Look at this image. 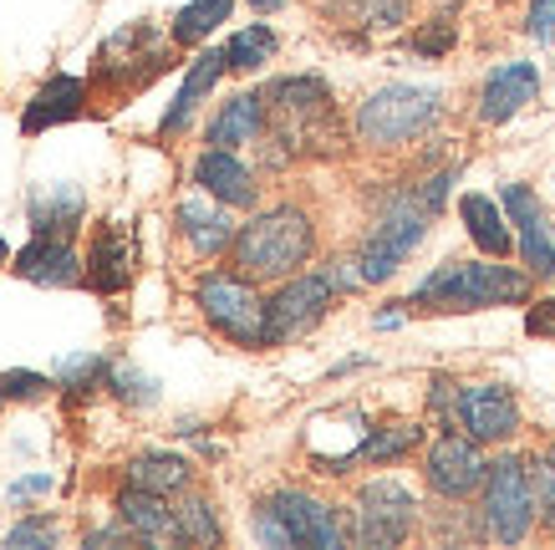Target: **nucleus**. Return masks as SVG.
I'll list each match as a JSON object with an SVG mask.
<instances>
[{
	"label": "nucleus",
	"mask_w": 555,
	"mask_h": 550,
	"mask_svg": "<svg viewBox=\"0 0 555 550\" xmlns=\"http://www.w3.org/2000/svg\"><path fill=\"white\" fill-rule=\"evenodd\" d=\"M530 276L494 260H449L403 300L418 311H489V306H525Z\"/></svg>",
	"instance_id": "nucleus-1"
},
{
	"label": "nucleus",
	"mask_w": 555,
	"mask_h": 550,
	"mask_svg": "<svg viewBox=\"0 0 555 550\" xmlns=\"http://www.w3.org/2000/svg\"><path fill=\"white\" fill-rule=\"evenodd\" d=\"M317 251V225L296 204H275L235 234V266L250 281H286L311 260Z\"/></svg>",
	"instance_id": "nucleus-2"
},
{
	"label": "nucleus",
	"mask_w": 555,
	"mask_h": 550,
	"mask_svg": "<svg viewBox=\"0 0 555 550\" xmlns=\"http://www.w3.org/2000/svg\"><path fill=\"white\" fill-rule=\"evenodd\" d=\"M266 123L291 153H326L337 143V102L321 77H281L266 87Z\"/></svg>",
	"instance_id": "nucleus-3"
},
{
	"label": "nucleus",
	"mask_w": 555,
	"mask_h": 550,
	"mask_svg": "<svg viewBox=\"0 0 555 550\" xmlns=\"http://www.w3.org/2000/svg\"><path fill=\"white\" fill-rule=\"evenodd\" d=\"M434 117H438V92L387 82L357 107V138L367 149H403V143H413L418 133L434 128Z\"/></svg>",
	"instance_id": "nucleus-4"
},
{
	"label": "nucleus",
	"mask_w": 555,
	"mask_h": 550,
	"mask_svg": "<svg viewBox=\"0 0 555 550\" xmlns=\"http://www.w3.org/2000/svg\"><path fill=\"white\" fill-rule=\"evenodd\" d=\"M255 530L270 546H321L337 550L347 540V525L337 520L332 504H321L306 489H275L260 510H255Z\"/></svg>",
	"instance_id": "nucleus-5"
},
{
	"label": "nucleus",
	"mask_w": 555,
	"mask_h": 550,
	"mask_svg": "<svg viewBox=\"0 0 555 550\" xmlns=\"http://www.w3.org/2000/svg\"><path fill=\"white\" fill-rule=\"evenodd\" d=\"M194 300H199L204 321L224 332L240 347H270L266 327H270V306L260 300L250 276H224V270H209L199 285H194Z\"/></svg>",
	"instance_id": "nucleus-6"
},
{
	"label": "nucleus",
	"mask_w": 555,
	"mask_h": 550,
	"mask_svg": "<svg viewBox=\"0 0 555 550\" xmlns=\"http://www.w3.org/2000/svg\"><path fill=\"white\" fill-rule=\"evenodd\" d=\"M428 215H434V209H428L423 194H403V200L383 204V215H377V225H372L367 245H362V255H357V276L372 281V285L387 281V276H398V266L423 245Z\"/></svg>",
	"instance_id": "nucleus-7"
},
{
	"label": "nucleus",
	"mask_w": 555,
	"mask_h": 550,
	"mask_svg": "<svg viewBox=\"0 0 555 550\" xmlns=\"http://www.w3.org/2000/svg\"><path fill=\"white\" fill-rule=\"evenodd\" d=\"M535 525V484H530V464L505 453L489 464L485 479V530L505 546H520Z\"/></svg>",
	"instance_id": "nucleus-8"
},
{
	"label": "nucleus",
	"mask_w": 555,
	"mask_h": 550,
	"mask_svg": "<svg viewBox=\"0 0 555 550\" xmlns=\"http://www.w3.org/2000/svg\"><path fill=\"white\" fill-rule=\"evenodd\" d=\"M337 270H317V276H286V285L266 300L270 306V327H266V342L270 347H281L291 336L311 332L326 311H332V300H337Z\"/></svg>",
	"instance_id": "nucleus-9"
},
{
	"label": "nucleus",
	"mask_w": 555,
	"mask_h": 550,
	"mask_svg": "<svg viewBox=\"0 0 555 550\" xmlns=\"http://www.w3.org/2000/svg\"><path fill=\"white\" fill-rule=\"evenodd\" d=\"M352 515H357L352 525L357 546H398V540H408L413 520H418V500L398 479H372L362 484Z\"/></svg>",
	"instance_id": "nucleus-10"
},
{
	"label": "nucleus",
	"mask_w": 555,
	"mask_h": 550,
	"mask_svg": "<svg viewBox=\"0 0 555 550\" xmlns=\"http://www.w3.org/2000/svg\"><path fill=\"white\" fill-rule=\"evenodd\" d=\"M423 479H428V489L443 495V500H469L474 489H485L489 459L479 453V438L454 434V429L443 438H434V449L423 459Z\"/></svg>",
	"instance_id": "nucleus-11"
},
{
	"label": "nucleus",
	"mask_w": 555,
	"mask_h": 550,
	"mask_svg": "<svg viewBox=\"0 0 555 550\" xmlns=\"http://www.w3.org/2000/svg\"><path fill=\"white\" fill-rule=\"evenodd\" d=\"M454 423L479 444H505L520 434V402L500 383H469L454 393Z\"/></svg>",
	"instance_id": "nucleus-12"
},
{
	"label": "nucleus",
	"mask_w": 555,
	"mask_h": 550,
	"mask_svg": "<svg viewBox=\"0 0 555 550\" xmlns=\"http://www.w3.org/2000/svg\"><path fill=\"white\" fill-rule=\"evenodd\" d=\"M173 41V36H169ZM169 41H164V31L153 26V21H133V26H122V31H113L107 41H102V51H98V77L102 82H128V87H138L149 72H138V62L143 67H164V56H169Z\"/></svg>",
	"instance_id": "nucleus-13"
},
{
	"label": "nucleus",
	"mask_w": 555,
	"mask_h": 550,
	"mask_svg": "<svg viewBox=\"0 0 555 550\" xmlns=\"http://www.w3.org/2000/svg\"><path fill=\"white\" fill-rule=\"evenodd\" d=\"M11 270H16L21 281L51 285V291H62V285H82V281H87V266L77 260L72 240H62V234H36L31 245H21V251L11 255Z\"/></svg>",
	"instance_id": "nucleus-14"
},
{
	"label": "nucleus",
	"mask_w": 555,
	"mask_h": 550,
	"mask_svg": "<svg viewBox=\"0 0 555 550\" xmlns=\"http://www.w3.org/2000/svg\"><path fill=\"white\" fill-rule=\"evenodd\" d=\"M133 281V230L122 219H107L92 234V251H87V285L98 296H118Z\"/></svg>",
	"instance_id": "nucleus-15"
},
{
	"label": "nucleus",
	"mask_w": 555,
	"mask_h": 550,
	"mask_svg": "<svg viewBox=\"0 0 555 550\" xmlns=\"http://www.w3.org/2000/svg\"><path fill=\"white\" fill-rule=\"evenodd\" d=\"M535 98H540L535 62H505V67L489 72L485 92H479V123L500 128V123H509V117L520 113V107H530Z\"/></svg>",
	"instance_id": "nucleus-16"
},
{
	"label": "nucleus",
	"mask_w": 555,
	"mask_h": 550,
	"mask_svg": "<svg viewBox=\"0 0 555 550\" xmlns=\"http://www.w3.org/2000/svg\"><path fill=\"white\" fill-rule=\"evenodd\" d=\"M194 183H199L209 200L230 204V209H250V204L260 200V183H255V174L240 164L230 149H204L199 158H194Z\"/></svg>",
	"instance_id": "nucleus-17"
},
{
	"label": "nucleus",
	"mask_w": 555,
	"mask_h": 550,
	"mask_svg": "<svg viewBox=\"0 0 555 550\" xmlns=\"http://www.w3.org/2000/svg\"><path fill=\"white\" fill-rule=\"evenodd\" d=\"M87 107V77H72V72H56L51 82H41L26 102V113H21V133L36 138L56 128V123H72V117Z\"/></svg>",
	"instance_id": "nucleus-18"
},
{
	"label": "nucleus",
	"mask_w": 555,
	"mask_h": 550,
	"mask_svg": "<svg viewBox=\"0 0 555 550\" xmlns=\"http://www.w3.org/2000/svg\"><path fill=\"white\" fill-rule=\"evenodd\" d=\"M230 72V56H224V47L219 51H199L194 56V67L184 72V82H179V92H173L169 102V113H164V123H158V133L173 138V133H184L189 123H194V113L204 107V98L219 87V77Z\"/></svg>",
	"instance_id": "nucleus-19"
},
{
	"label": "nucleus",
	"mask_w": 555,
	"mask_h": 550,
	"mask_svg": "<svg viewBox=\"0 0 555 550\" xmlns=\"http://www.w3.org/2000/svg\"><path fill=\"white\" fill-rule=\"evenodd\" d=\"M118 520L128 535L153 540V546L184 540V535H179V510H169V495H153V489H138V484H128L118 495Z\"/></svg>",
	"instance_id": "nucleus-20"
},
{
	"label": "nucleus",
	"mask_w": 555,
	"mask_h": 550,
	"mask_svg": "<svg viewBox=\"0 0 555 550\" xmlns=\"http://www.w3.org/2000/svg\"><path fill=\"white\" fill-rule=\"evenodd\" d=\"M423 444V429L418 423H387V429H372L352 453H341V459H326V474H347L352 464H392V459H403Z\"/></svg>",
	"instance_id": "nucleus-21"
},
{
	"label": "nucleus",
	"mask_w": 555,
	"mask_h": 550,
	"mask_svg": "<svg viewBox=\"0 0 555 550\" xmlns=\"http://www.w3.org/2000/svg\"><path fill=\"white\" fill-rule=\"evenodd\" d=\"M179 230L199 255H224L235 251V219L224 215V204H204V200H184L179 204Z\"/></svg>",
	"instance_id": "nucleus-22"
},
{
	"label": "nucleus",
	"mask_w": 555,
	"mask_h": 550,
	"mask_svg": "<svg viewBox=\"0 0 555 550\" xmlns=\"http://www.w3.org/2000/svg\"><path fill=\"white\" fill-rule=\"evenodd\" d=\"M87 215V194L77 189V183H56V189H36L31 194V230L36 234H62V240H72L77 234V225H82Z\"/></svg>",
	"instance_id": "nucleus-23"
},
{
	"label": "nucleus",
	"mask_w": 555,
	"mask_h": 550,
	"mask_svg": "<svg viewBox=\"0 0 555 550\" xmlns=\"http://www.w3.org/2000/svg\"><path fill=\"white\" fill-rule=\"evenodd\" d=\"M266 133V92H235L209 123V143L215 149H235V143H255Z\"/></svg>",
	"instance_id": "nucleus-24"
},
{
	"label": "nucleus",
	"mask_w": 555,
	"mask_h": 550,
	"mask_svg": "<svg viewBox=\"0 0 555 550\" xmlns=\"http://www.w3.org/2000/svg\"><path fill=\"white\" fill-rule=\"evenodd\" d=\"M459 215H464V225H469V234H474V245H479L485 255L505 260V255L515 251L509 215L494 200H489V194H464V200H459Z\"/></svg>",
	"instance_id": "nucleus-25"
},
{
	"label": "nucleus",
	"mask_w": 555,
	"mask_h": 550,
	"mask_svg": "<svg viewBox=\"0 0 555 550\" xmlns=\"http://www.w3.org/2000/svg\"><path fill=\"white\" fill-rule=\"evenodd\" d=\"M189 479H194V469L179 453H138L128 464V484L153 489V495H179V489H189Z\"/></svg>",
	"instance_id": "nucleus-26"
},
{
	"label": "nucleus",
	"mask_w": 555,
	"mask_h": 550,
	"mask_svg": "<svg viewBox=\"0 0 555 550\" xmlns=\"http://www.w3.org/2000/svg\"><path fill=\"white\" fill-rule=\"evenodd\" d=\"M230 11H235V0H184L169 26L173 47H199V41H209V31H219V26L230 21Z\"/></svg>",
	"instance_id": "nucleus-27"
},
{
	"label": "nucleus",
	"mask_w": 555,
	"mask_h": 550,
	"mask_svg": "<svg viewBox=\"0 0 555 550\" xmlns=\"http://www.w3.org/2000/svg\"><path fill=\"white\" fill-rule=\"evenodd\" d=\"M281 51V36L270 31L266 21H255V26H245V31H235L230 41H224V56H230V72H260Z\"/></svg>",
	"instance_id": "nucleus-28"
},
{
	"label": "nucleus",
	"mask_w": 555,
	"mask_h": 550,
	"mask_svg": "<svg viewBox=\"0 0 555 550\" xmlns=\"http://www.w3.org/2000/svg\"><path fill=\"white\" fill-rule=\"evenodd\" d=\"M179 535H184V546H219L224 530H219V515L209 500H184L179 504Z\"/></svg>",
	"instance_id": "nucleus-29"
},
{
	"label": "nucleus",
	"mask_w": 555,
	"mask_h": 550,
	"mask_svg": "<svg viewBox=\"0 0 555 550\" xmlns=\"http://www.w3.org/2000/svg\"><path fill=\"white\" fill-rule=\"evenodd\" d=\"M520 255H525V266L535 270V276L555 281V245L545 240V215L525 219V225H520Z\"/></svg>",
	"instance_id": "nucleus-30"
},
{
	"label": "nucleus",
	"mask_w": 555,
	"mask_h": 550,
	"mask_svg": "<svg viewBox=\"0 0 555 550\" xmlns=\"http://www.w3.org/2000/svg\"><path fill=\"white\" fill-rule=\"evenodd\" d=\"M51 378H41V372H26V367H11V372H0V408L5 402H36L51 393Z\"/></svg>",
	"instance_id": "nucleus-31"
},
{
	"label": "nucleus",
	"mask_w": 555,
	"mask_h": 550,
	"mask_svg": "<svg viewBox=\"0 0 555 550\" xmlns=\"http://www.w3.org/2000/svg\"><path fill=\"white\" fill-rule=\"evenodd\" d=\"M102 372H107V362L102 357H67L62 362V372H56V387H67V393H92V387L102 383Z\"/></svg>",
	"instance_id": "nucleus-32"
},
{
	"label": "nucleus",
	"mask_w": 555,
	"mask_h": 550,
	"mask_svg": "<svg viewBox=\"0 0 555 550\" xmlns=\"http://www.w3.org/2000/svg\"><path fill=\"white\" fill-rule=\"evenodd\" d=\"M107 383H113V393H118L122 402H133V408H149V402L158 398V383L143 378L138 367H113V372H107Z\"/></svg>",
	"instance_id": "nucleus-33"
},
{
	"label": "nucleus",
	"mask_w": 555,
	"mask_h": 550,
	"mask_svg": "<svg viewBox=\"0 0 555 550\" xmlns=\"http://www.w3.org/2000/svg\"><path fill=\"white\" fill-rule=\"evenodd\" d=\"M530 484H535V520H545V530H555V459L530 464Z\"/></svg>",
	"instance_id": "nucleus-34"
},
{
	"label": "nucleus",
	"mask_w": 555,
	"mask_h": 550,
	"mask_svg": "<svg viewBox=\"0 0 555 550\" xmlns=\"http://www.w3.org/2000/svg\"><path fill=\"white\" fill-rule=\"evenodd\" d=\"M449 47H454V21L449 16H434L418 36H413V51H418V56H443Z\"/></svg>",
	"instance_id": "nucleus-35"
},
{
	"label": "nucleus",
	"mask_w": 555,
	"mask_h": 550,
	"mask_svg": "<svg viewBox=\"0 0 555 550\" xmlns=\"http://www.w3.org/2000/svg\"><path fill=\"white\" fill-rule=\"evenodd\" d=\"M5 546H11V550H51V546H56V530H51V525H47V520H21V525H16V530H5Z\"/></svg>",
	"instance_id": "nucleus-36"
},
{
	"label": "nucleus",
	"mask_w": 555,
	"mask_h": 550,
	"mask_svg": "<svg viewBox=\"0 0 555 550\" xmlns=\"http://www.w3.org/2000/svg\"><path fill=\"white\" fill-rule=\"evenodd\" d=\"M525 31L535 36V41H551V36H555V0H530Z\"/></svg>",
	"instance_id": "nucleus-37"
},
{
	"label": "nucleus",
	"mask_w": 555,
	"mask_h": 550,
	"mask_svg": "<svg viewBox=\"0 0 555 550\" xmlns=\"http://www.w3.org/2000/svg\"><path fill=\"white\" fill-rule=\"evenodd\" d=\"M525 332H530V336H551V342H555V300H535V306L525 311Z\"/></svg>",
	"instance_id": "nucleus-38"
},
{
	"label": "nucleus",
	"mask_w": 555,
	"mask_h": 550,
	"mask_svg": "<svg viewBox=\"0 0 555 550\" xmlns=\"http://www.w3.org/2000/svg\"><path fill=\"white\" fill-rule=\"evenodd\" d=\"M408 5H413V0H372L367 21H372V26H403V21H408Z\"/></svg>",
	"instance_id": "nucleus-39"
},
{
	"label": "nucleus",
	"mask_w": 555,
	"mask_h": 550,
	"mask_svg": "<svg viewBox=\"0 0 555 550\" xmlns=\"http://www.w3.org/2000/svg\"><path fill=\"white\" fill-rule=\"evenodd\" d=\"M47 489H51V474H31V479H16V484H11V500H31V495H47Z\"/></svg>",
	"instance_id": "nucleus-40"
},
{
	"label": "nucleus",
	"mask_w": 555,
	"mask_h": 550,
	"mask_svg": "<svg viewBox=\"0 0 555 550\" xmlns=\"http://www.w3.org/2000/svg\"><path fill=\"white\" fill-rule=\"evenodd\" d=\"M250 5H255V11H266V16H270V11H281V0H250Z\"/></svg>",
	"instance_id": "nucleus-41"
},
{
	"label": "nucleus",
	"mask_w": 555,
	"mask_h": 550,
	"mask_svg": "<svg viewBox=\"0 0 555 550\" xmlns=\"http://www.w3.org/2000/svg\"><path fill=\"white\" fill-rule=\"evenodd\" d=\"M5 260H11V245H5V240H0V266H5Z\"/></svg>",
	"instance_id": "nucleus-42"
},
{
	"label": "nucleus",
	"mask_w": 555,
	"mask_h": 550,
	"mask_svg": "<svg viewBox=\"0 0 555 550\" xmlns=\"http://www.w3.org/2000/svg\"><path fill=\"white\" fill-rule=\"evenodd\" d=\"M551 453H555V449H551Z\"/></svg>",
	"instance_id": "nucleus-43"
}]
</instances>
